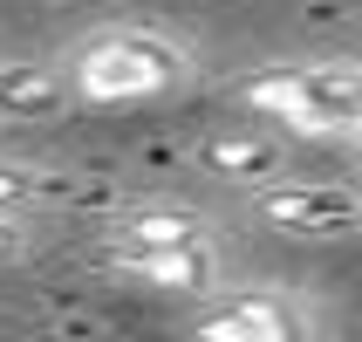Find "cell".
<instances>
[{
	"mask_svg": "<svg viewBox=\"0 0 362 342\" xmlns=\"http://www.w3.org/2000/svg\"><path fill=\"white\" fill-rule=\"evenodd\" d=\"M110 261L123 274H137L151 287H171V295H205L219 281V253L205 240H185V246H110Z\"/></svg>",
	"mask_w": 362,
	"mask_h": 342,
	"instance_id": "5b68a950",
	"label": "cell"
},
{
	"mask_svg": "<svg viewBox=\"0 0 362 342\" xmlns=\"http://www.w3.org/2000/svg\"><path fill=\"white\" fill-rule=\"evenodd\" d=\"M199 164L212 178H226V185H267V178H281L287 151L267 130H226V137H212L199 151Z\"/></svg>",
	"mask_w": 362,
	"mask_h": 342,
	"instance_id": "8992f818",
	"label": "cell"
},
{
	"mask_svg": "<svg viewBox=\"0 0 362 342\" xmlns=\"http://www.w3.org/2000/svg\"><path fill=\"white\" fill-rule=\"evenodd\" d=\"M76 96V82L41 69V62H0V117L7 123H41Z\"/></svg>",
	"mask_w": 362,
	"mask_h": 342,
	"instance_id": "52a82bcc",
	"label": "cell"
},
{
	"mask_svg": "<svg viewBox=\"0 0 362 342\" xmlns=\"http://www.w3.org/2000/svg\"><path fill=\"white\" fill-rule=\"evenodd\" d=\"M0 253H14V226L0 220Z\"/></svg>",
	"mask_w": 362,
	"mask_h": 342,
	"instance_id": "30bf717a",
	"label": "cell"
},
{
	"mask_svg": "<svg viewBox=\"0 0 362 342\" xmlns=\"http://www.w3.org/2000/svg\"><path fill=\"white\" fill-rule=\"evenodd\" d=\"M260 220L274 233H294V240H342L362 226V192L342 178H267Z\"/></svg>",
	"mask_w": 362,
	"mask_h": 342,
	"instance_id": "3957f363",
	"label": "cell"
},
{
	"mask_svg": "<svg viewBox=\"0 0 362 342\" xmlns=\"http://www.w3.org/2000/svg\"><path fill=\"white\" fill-rule=\"evenodd\" d=\"M240 103L301 137H362V62H308L240 82Z\"/></svg>",
	"mask_w": 362,
	"mask_h": 342,
	"instance_id": "6da1fadb",
	"label": "cell"
},
{
	"mask_svg": "<svg viewBox=\"0 0 362 342\" xmlns=\"http://www.w3.org/2000/svg\"><path fill=\"white\" fill-rule=\"evenodd\" d=\"M185 240H205V220L199 212H178V205L130 212V220L117 226V246H185Z\"/></svg>",
	"mask_w": 362,
	"mask_h": 342,
	"instance_id": "ba28073f",
	"label": "cell"
},
{
	"mask_svg": "<svg viewBox=\"0 0 362 342\" xmlns=\"http://www.w3.org/2000/svg\"><path fill=\"white\" fill-rule=\"evenodd\" d=\"M0 123H7V117H0Z\"/></svg>",
	"mask_w": 362,
	"mask_h": 342,
	"instance_id": "8fae6325",
	"label": "cell"
},
{
	"mask_svg": "<svg viewBox=\"0 0 362 342\" xmlns=\"http://www.w3.org/2000/svg\"><path fill=\"white\" fill-rule=\"evenodd\" d=\"M308 315L294 302H281L274 287H240L226 308H212V315H199V336L205 342H287V336H301Z\"/></svg>",
	"mask_w": 362,
	"mask_h": 342,
	"instance_id": "277c9868",
	"label": "cell"
},
{
	"mask_svg": "<svg viewBox=\"0 0 362 342\" xmlns=\"http://www.w3.org/2000/svg\"><path fill=\"white\" fill-rule=\"evenodd\" d=\"M185 76H192V55H185L171 35H151V28H103V35H89L76 48V62H69L76 96H89V103L171 96Z\"/></svg>",
	"mask_w": 362,
	"mask_h": 342,
	"instance_id": "7a4b0ae2",
	"label": "cell"
},
{
	"mask_svg": "<svg viewBox=\"0 0 362 342\" xmlns=\"http://www.w3.org/2000/svg\"><path fill=\"white\" fill-rule=\"evenodd\" d=\"M41 199V171H28V164H0V212H14V205Z\"/></svg>",
	"mask_w": 362,
	"mask_h": 342,
	"instance_id": "9c48e42d",
	"label": "cell"
}]
</instances>
